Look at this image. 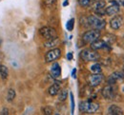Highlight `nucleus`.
<instances>
[{"mask_svg": "<svg viewBox=\"0 0 124 115\" xmlns=\"http://www.w3.org/2000/svg\"><path fill=\"white\" fill-rule=\"evenodd\" d=\"M68 4H69V2H68V0H66V1H65V2H64V3H63V6H64V7H65V6H67V5H68Z\"/></svg>", "mask_w": 124, "mask_h": 115, "instance_id": "nucleus-30", "label": "nucleus"}, {"mask_svg": "<svg viewBox=\"0 0 124 115\" xmlns=\"http://www.w3.org/2000/svg\"><path fill=\"white\" fill-rule=\"evenodd\" d=\"M99 105L91 100L83 101L79 104V110L83 113H94L98 110Z\"/></svg>", "mask_w": 124, "mask_h": 115, "instance_id": "nucleus-2", "label": "nucleus"}, {"mask_svg": "<svg viewBox=\"0 0 124 115\" xmlns=\"http://www.w3.org/2000/svg\"><path fill=\"white\" fill-rule=\"evenodd\" d=\"M121 4H122V5H123V6H124V2H122V3H121Z\"/></svg>", "mask_w": 124, "mask_h": 115, "instance_id": "nucleus-33", "label": "nucleus"}, {"mask_svg": "<svg viewBox=\"0 0 124 115\" xmlns=\"http://www.w3.org/2000/svg\"><path fill=\"white\" fill-rule=\"evenodd\" d=\"M42 111L43 113L46 115H50V114H53V109L50 108V107H45L42 108Z\"/></svg>", "mask_w": 124, "mask_h": 115, "instance_id": "nucleus-24", "label": "nucleus"}, {"mask_svg": "<svg viewBox=\"0 0 124 115\" xmlns=\"http://www.w3.org/2000/svg\"><path fill=\"white\" fill-rule=\"evenodd\" d=\"M15 98H16V91H15V89L10 88L8 90V93H7V100H8V102H12Z\"/></svg>", "mask_w": 124, "mask_h": 115, "instance_id": "nucleus-21", "label": "nucleus"}, {"mask_svg": "<svg viewBox=\"0 0 124 115\" xmlns=\"http://www.w3.org/2000/svg\"><path fill=\"white\" fill-rule=\"evenodd\" d=\"M59 43H60V39L58 38V36H55V37H54V38L48 39L46 42L44 43V47H45V48H48V49H54V48H55Z\"/></svg>", "mask_w": 124, "mask_h": 115, "instance_id": "nucleus-15", "label": "nucleus"}, {"mask_svg": "<svg viewBox=\"0 0 124 115\" xmlns=\"http://www.w3.org/2000/svg\"><path fill=\"white\" fill-rule=\"evenodd\" d=\"M124 80V72L121 71H115L112 73L107 79V83L109 85H116L117 83Z\"/></svg>", "mask_w": 124, "mask_h": 115, "instance_id": "nucleus-8", "label": "nucleus"}, {"mask_svg": "<svg viewBox=\"0 0 124 115\" xmlns=\"http://www.w3.org/2000/svg\"><path fill=\"white\" fill-rule=\"evenodd\" d=\"M123 25V18L121 15H116L110 21V27L113 30H119Z\"/></svg>", "mask_w": 124, "mask_h": 115, "instance_id": "nucleus-12", "label": "nucleus"}, {"mask_svg": "<svg viewBox=\"0 0 124 115\" xmlns=\"http://www.w3.org/2000/svg\"><path fill=\"white\" fill-rule=\"evenodd\" d=\"M107 46H108V43L106 41H104V40L99 39V38L91 43V49H93V50L105 49V48H107Z\"/></svg>", "mask_w": 124, "mask_h": 115, "instance_id": "nucleus-13", "label": "nucleus"}, {"mask_svg": "<svg viewBox=\"0 0 124 115\" xmlns=\"http://www.w3.org/2000/svg\"><path fill=\"white\" fill-rule=\"evenodd\" d=\"M72 76H73V78H77V68H74L73 69V71H72Z\"/></svg>", "mask_w": 124, "mask_h": 115, "instance_id": "nucleus-27", "label": "nucleus"}, {"mask_svg": "<svg viewBox=\"0 0 124 115\" xmlns=\"http://www.w3.org/2000/svg\"><path fill=\"white\" fill-rule=\"evenodd\" d=\"M60 56H61V49H57V48H54V49H50L45 54V61L47 63L54 62L57 59H59Z\"/></svg>", "mask_w": 124, "mask_h": 115, "instance_id": "nucleus-6", "label": "nucleus"}, {"mask_svg": "<svg viewBox=\"0 0 124 115\" xmlns=\"http://www.w3.org/2000/svg\"><path fill=\"white\" fill-rule=\"evenodd\" d=\"M123 72H124V65H123Z\"/></svg>", "mask_w": 124, "mask_h": 115, "instance_id": "nucleus-34", "label": "nucleus"}, {"mask_svg": "<svg viewBox=\"0 0 124 115\" xmlns=\"http://www.w3.org/2000/svg\"><path fill=\"white\" fill-rule=\"evenodd\" d=\"M116 85H107L105 86L102 90H101V94L102 96L107 100H113L116 96Z\"/></svg>", "mask_w": 124, "mask_h": 115, "instance_id": "nucleus-4", "label": "nucleus"}, {"mask_svg": "<svg viewBox=\"0 0 124 115\" xmlns=\"http://www.w3.org/2000/svg\"><path fill=\"white\" fill-rule=\"evenodd\" d=\"M39 33L43 38H45L47 40L57 36L56 31L52 27H43V28H41L39 30Z\"/></svg>", "mask_w": 124, "mask_h": 115, "instance_id": "nucleus-7", "label": "nucleus"}, {"mask_svg": "<svg viewBox=\"0 0 124 115\" xmlns=\"http://www.w3.org/2000/svg\"><path fill=\"white\" fill-rule=\"evenodd\" d=\"M74 26H75V19H74V18H71V19L67 22L66 28H67V30H68L69 32H72V31L74 30Z\"/></svg>", "mask_w": 124, "mask_h": 115, "instance_id": "nucleus-22", "label": "nucleus"}, {"mask_svg": "<svg viewBox=\"0 0 124 115\" xmlns=\"http://www.w3.org/2000/svg\"><path fill=\"white\" fill-rule=\"evenodd\" d=\"M120 1V3H122V2H124V0H119Z\"/></svg>", "mask_w": 124, "mask_h": 115, "instance_id": "nucleus-31", "label": "nucleus"}, {"mask_svg": "<svg viewBox=\"0 0 124 115\" xmlns=\"http://www.w3.org/2000/svg\"><path fill=\"white\" fill-rule=\"evenodd\" d=\"M55 3H56V0H45V4H46L47 6H49V7L54 5Z\"/></svg>", "mask_w": 124, "mask_h": 115, "instance_id": "nucleus-26", "label": "nucleus"}, {"mask_svg": "<svg viewBox=\"0 0 124 115\" xmlns=\"http://www.w3.org/2000/svg\"><path fill=\"white\" fill-rule=\"evenodd\" d=\"M1 114H5V115H8L9 114V110L7 108H3L2 111H1Z\"/></svg>", "mask_w": 124, "mask_h": 115, "instance_id": "nucleus-29", "label": "nucleus"}, {"mask_svg": "<svg viewBox=\"0 0 124 115\" xmlns=\"http://www.w3.org/2000/svg\"><path fill=\"white\" fill-rule=\"evenodd\" d=\"M108 114L110 115H122L123 110L116 105H112L108 108Z\"/></svg>", "mask_w": 124, "mask_h": 115, "instance_id": "nucleus-17", "label": "nucleus"}, {"mask_svg": "<svg viewBox=\"0 0 124 115\" xmlns=\"http://www.w3.org/2000/svg\"><path fill=\"white\" fill-rule=\"evenodd\" d=\"M73 57H74V55H73V53H72V52H69V53L67 54V59H68V60H72V59H73Z\"/></svg>", "mask_w": 124, "mask_h": 115, "instance_id": "nucleus-28", "label": "nucleus"}, {"mask_svg": "<svg viewBox=\"0 0 124 115\" xmlns=\"http://www.w3.org/2000/svg\"><path fill=\"white\" fill-rule=\"evenodd\" d=\"M103 75H102V73L101 72H99V73H93V74H91L89 77H88V83H89V86H91V87H97L98 85H100V83L102 82V80H103Z\"/></svg>", "mask_w": 124, "mask_h": 115, "instance_id": "nucleus-9", "label": "nucleus"}, {"mask_svg": "<svg viewBox=\"0 0 124 115\" xmlns=\"http://www.w3.org/2000/svg\"><path fill=\"white\" fill-rule=\"evenodd\" d=\"M51 76L54 79H58L61 76V68L58 63H54L51 68Z\"/></svg>", "mask_w": 124, "mask_h": 115, "instance_id": "nucleus-14", "label": "nucleus"}, {"mask_svg": "<svg viewBox=\"0 0 124 115\" xmlns=\"http://www.w3.org/2000/svg\"><path fill=\"white\" fill-rule=\"evenodd\" d=\"M105 7L106 3L104 0L102 1H95V3L93 5V10L97 15H104L105 14Z\"/></svg>", "mask_w": 124, "mask_h": 115, "instance_id": "nucleus-11", "label": "nucleus"}, {"mask_svg": "<svg viewBox=\"0 0 124 115\" xmlns=\"http://www.w3.org/2000/svg\"><path fill=\"white\" fill-rule=\"evenodd\" d=\"M90 68H91V71H92L93 73H99V72H101V70H102L101 65L98 64V63H95V64L92 65Z\"/></svg>", "mask_w": 124, "mask_h": 115, "instance_id": "nucleus-20", "label": "nucleus"}, {"mask_svg": "<svg viewBox=\"0 0 124 115\" xmlns=\"http://www.w3.org/2000/svg\"><path fill=\"white\" fill-rule=\"evenodd\" d=\"M70 97H71V104H72V113H74V111H75V99H74V95L72 92L70 93Z\"/></svg>", "mask_w": 124, "mask_h": 115, "instance_id": "nucleus-25", "label": "nucleus"}, {"mask_svg": "<svg viewBox=\"0 0 124 115\" xmlns=\"http://www.w3.org/2000/svg\"><path fill=\"white\" fill-rule=\"evenodd\" d=\"M86 23H87V27H92L94 30H102L105 28L106 26V21L104 19H101L98 16L95 15H90V16L86 17Z\"/></svg>", "mask_w": 124, "mask_h": 115, "instance_id": "nucleus-1", "label": "nucleus"}, {"mask_svg": "<svg viewBox=\"0 0 124 115\" xmlns=\"http://www.w3.org/2000/svg\"><path fill=\"white\" fill-rule=\"evenodd\" d=\"M60 89H61L60 84L58 82H56V83H54V84H53V85L49 88L48 92H49V94H50L51 96H55V95H57V93L59 92Z\"/></svg>", "mask_w": 124, "mask_h": 115, "instance_id": "nucleus-16", "label": "nucleus"}, {"mask_svg": "<svg viewBox=\"0 0 124 115\" xmlns=\"http://www.w3.org/2000/svg\"><path fill=\"white\" fill-rule=\"evenodd\" d=\"M90 2H91V0H78V4L83 8L88 7L90 5Z\"/></svg>", "mask_w": 124, "mask_h": 115, "instance_id": "nucleus-23", "label": "nucleus"}, {"mask_svg": "<svg viewBox=\"0 0 124 115\" xmlns=\"http://www.w3.org/2000/svg\"><path fill=\"white\" fill-rule=\"evenodd\" d=\"M93 1H102V0H93Z\"/></svg>", "mask_w": 124, "mask_h": 115, "instance_id": "nucleus-32", "label": "nucleus"}, {"mask_svg": "<svg viewBox=\"0 0 124 115\" xmlns=\"http://www.w3.org/2000/svg\"><path fill=\"white\" fill-rule=\"evenodd\" d=\"M100 37V31L98 30H90V31H87L83 33L82 35V40L85 42V43H92L94 40L98 39Z\"/></svg>", "mask_w": 124, "mask_h": 115, "instance_id": "nucleus-5", "label": "nucleus"}, {"mask_svg": "<svg viewBox=\"0 0 124 115\" xmlns=\"http://www.w3.org/2000/svg\"><path fill=\"white\" fill-rule=\"evenodd\" d=\"M0 75L2 79H7L9 75V69L8 68L4 65H0Z\"/></svg>", "mask_w": 124, "mask_h": 115, "instance_id": "nucleus-18", "label": "nucleus"}, {"mask_svg": "<svg viewBox=\"0 0 124 115\" xmlns=\"http://www.w3.org/2000/svg\"><path fill=\"white\" fill-rule=\"evenodd\" d=\"M57 94H58L59 101H65L67 99V96H68V90L67 89H60Z\"/></svg>", "mask_w": 124, "mask_h": 115, "instance_id": "nucleus-19", "label": "nucleus"}, {"mask_svg": "<svg viewBox=\"0 0 124 115\" xmlns=\"http://www.w3.org/2000/svg\"><path fill=\"white\" fill-rule=\"evenodd\" d=\"M123 37H124V36H123Z\"/></svg>", "mask_w": 124, "mask_h": 115, "instance_id": "nucleus-35", "label": "nucleus"}, {"mask_svg": "<svg viewBox=\"0 0 124 115\" xmlns=\"http://www.w3.org/2000/svg\"><path fill=\"white\" fill-rule=\"evenodd\" d=\"M119 10H120V8H119L118 3L115 0H111L110 1V6L105 8V14H107L109 16L115 15L119 12Z\"/></svg>", "mask_w": 124, "mask_h": 115, "instance_id": "nucleus-10", "label": "nucleus"}, {"mask_svg": "<svg viewBox=\"0 0 124 115\" xmlns=\"http://www.w3.org/2000/svg\"><path fill=\"white\" fill-rule=\"evenodd\" d=\"M80 58L85 62H96L99 60L100 55L96 52V50L92 49H85L80 52Z\"/></svg>", "mask_w": 124, "mask_h": 115, "instance_id": "nucleus-3", "label": "nucleus"}]
</instances>
